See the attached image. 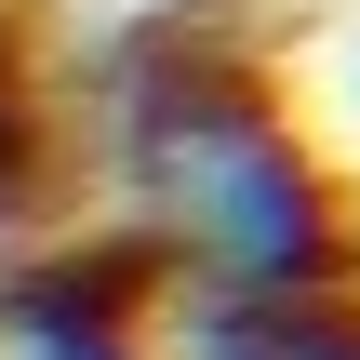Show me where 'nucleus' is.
Here are the masks:
<instances>
[{"label": "nucleus", "instance_id": "f257e3e1", "mask_svg": "<svg viewBox=\"0 0 360 360\" xmlns=\"http://www.w3.org/2000/svg\"><path fill=\"white\" fill-rule=\"evenodd\" d=\"M147 187L174 200L187 254L240 294H321L334 267V200L307 174V147L281 134V107L254 80H214V67H174L160 107H147Z\"/></svg>", "mask_w": 360, "mask_h": 360}, {"label": "nucleus", "instance_id": "f03ea898", "mask_svg": "<svg viewBox=\"0 0 360 360\" xmlns=\"http://www.w3.org/2000/svg\"><path fill=\"white\" fill-rule=\"evenodd\" d=\"M27 174H40V134H27V107H13V67H0V214L27 200Z\"/></svg>", "mask_w": 360, "mask_h": 360}]
</instances>
